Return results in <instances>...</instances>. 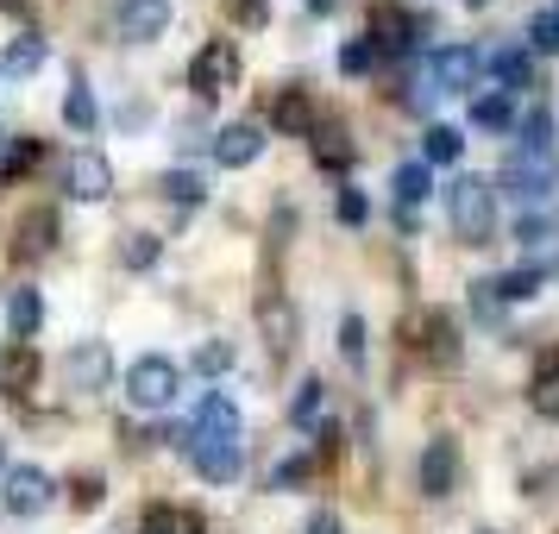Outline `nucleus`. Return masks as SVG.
I'll use <instances>...</instances> for the list:
<instances>
[{
    "instance_id": "f257e3e1",
    "label": "nucleus",
    "mask_w": 559,
    "mask_h": 534,
    "mask_svg": "<svg viewBox=\"0 0 559 534\" xmlns=\"http://www.w3.org/2000/svg\"><path fill=\"white\" fill-rule=\"evenodd\" d=\"M447 221L465 246H490L497 239V189L484 177H453L447 189Z\"/></svg>"
},
{
    "instance_id": "f03ea898",
    "label": "nucleus",
    "mask_w": 559,
    "mask_h": 534,
    "mask_svg": "<svg viewBox=\"0 0 559 534\" xmlns=\"http://www.w3.org/2000/svg\"><path fill=\"white\" fill-rule=\"evenodd\" d=\"M189 88H195L202 102L239 88V45H233V38H207L202 51H195V63H189Z\"/></svg>"
},
{
    "instance_id": "7ed1b4c3",
    "label": "nucleus",
    "mask_w": 559,
    "mask_h": 534,
    "mask_svg": "<svg viewBox=\"0 0 559 534\" xmlns=\"http://www.w3.org/2000/svg\"><path fill=\"white\" fill-rule=\"evenodd\" d=\"M177 383H182V371L170 365V358H164V353H145V358L127 371V403H132V408H170V403H177Z\"/></svg>"
},
{
    "instance_id": "20e7f679",
    "label": "nucleus",
    "mask_w": 559,
    "mask_h": 534,
    "mask_svg": "<svg viewBox=\"0 0 559 534\" xmlns=\"http://www.w3.org/2000/svg\"><path fill=\"white\" fill-rule=\"evenodd\" d=\"M51 472H38V465H7V472H0V509H7V515H45V509H51Z\"/></svg>"
},
{
    "instance_id": "39448f33",
    "label": "nucleus",
    "mask_w": 559,
    "mask_h": 534,
    "mask_svg": "<svg viewBox=\"0 0 559 534\" xmlns=\"http://www.w3.org/2000/svg\"><path fill=\"white\" fill-rule=\"evenodd\" d=\"M503 195L509 202H522V207H540L547 202V189H554V164L547 157H528V152H509L503 157Z\"/></svg>"
},
{
    "instance_id": "423d86ee",
    "label": "nucleus",
    "mask_w": 559,
    "mask_h": 534,
    "mask_svg": "<svg viewBox=\"0 0 559 534\" xmlns=\"http://www.w3.org/2000/svg\"><path fill=\"white\" fill-rule=\"evenodd\" d=\"M258 328H264V346H271V358H289V353H296V333H302V321H296V302H289L283 289H264V296H258Z\"/></svg>"
},
{
    "instance_id": "0eeeda50",
    "label": "nucleus",
    "mask_w": 559,
    "mask_h": 534,
    "mask_svg": "<svg viewBox=\"0 0 559 534\" xmlns=\"http://www.w3.org/2000/svg\"><path fill=\"white\" fill-rule=\"evenodd\" d=\"M415 484H421V497H453V484H459V440H428L421 447V465H415Z\"/></svg>"
},
{
    "instance_id": "6e6552de",
    "label": "nucleus",
    "mask_w": 559,
    "mask_h": 534,
    "mask_svg": "<svg viewBox=\"0 0 559 534\" xmlns=\"http://www.w3.org/2000/svg\"><path fill=\"white\" fill-rule=\"evenodd\" d=\"M182 447H195V440H239V403L233 396H221V390H207L202 408H195V422H189V434H177Z\"/></svg>"
},
{
    "instance_id": "1a4fd4ad",
    "label": "nucleus",
    "mask_w": 559,
    "mask_h": 534,
    "mask_svg": "<svg viewBox=\"0 0 559 534\" xmlns=\"http://www.w3.org/2000/svg\"><path fill=\"white\" fill-rule=\"evenodd\" d=\"M258 152H264V127L258 120H233V127L214 132V164L221 170H246V164H258Z\"/></svg>"
},
{
    "instance_id": "9d476101",
    "label": "nucleus",
    "mask_w": 559,
    "mask_h": 534,
    "mask_svg": "<svg viewBox=\"0 0 559 534\" xmlns=\"http://www.w3.org/2000/svg\"><path fill=\"white\" fill-rule=\"evenodd\" d=\"M63 371H70V390H107V378H114L107 340H76L70 358H63Z\"/></svg>"
},
{
    "instance_id": "9b49d317",
    "label": "nucleus",
    "mask_w": 559,
    "mask_h": 534,
    "mask_svg": "<svg viewBox=\"0 0 559 534\" xmlns=\"http://www.w3.org/2000/svg\"><path fill=\"white\" fill-rule=\"evenodd\" d=\"M484 57L472 45H447V51H433V88L440 95H472V82H478Z\"/></svg>"
},
{
    "instance_id": "f8f14e48",
    "label": "nucleus",
    "mask_w": 559,
    "mask_h": 534,
    "mask_svg": "<svg viewBox=\"0 0 559 534\" xmlns=\"http://www.w3.org/2000/svg\"><path fill=\"white\" fill-rule=\"evenodd\" d=\"M63 182H70L76 202H107V195H114V170H107L102 152H76L63 164Z\"/></svg>"
},
{
    "instance_id": "ddd939ff",
    "label": "nucleus",
    "mask_w": 559,
    "mask_h": 534,
    "mask_svg": "<svg viewBox=\"0 0 559 534\" xmlns=\"http://www.w3.org/2000/svg\"><path fill=\"white\" fill-rule=\"evenodd\" d=\"M45 371V358L32 340H13V346H0V396H26L32 383Z\"/></svg>"
},
{
    "instance_id": "4468645a",
    "label": "nucleus",
    "mask_w": 559,
    "mask_h": 534,
    "mask_svg": "<svg viewBox=\"0 0 559 534\" xmlns=\"http://www.w3.org/2000/svg\"><path fill=\"white\" fill-rule=\"evenodd\" d=\"M170 32V0H127L120 7V38L127 45H152Z\"/></svg>"
},
{
    "instance_id": "2eb2a0df",
    "label": "nucleus",
    "mask_w": 559,
    "mask_h": 534,
    "mask_svg": "<svg viewBox=\"0 0 559 534\" xmlns=\"http://www.w3.org/2000/svg\"><path fill=\"white\" fill-rule=\"evenodd\" d=\"M182 453H189V465H195L207 484L239 478V440H195V447H182Z\"/></svg>"
},
{
    "instance_id": "dca6fc26",
    "label": "nucleus",
    "mask_w": 559,
    "mask_h": 534,
    "mask_svg": "<svg viewBox=\"0 0 559 534\" xmlns=\"http://www.w3.org/2000/svg\"><path fill=\"white\" fill-rule=\"evenodd\" d=\"M528 403H534V415H547V422H559V346H540V358H534Z\"/></svg>"
},
{
    "instance_id": "f3484780",
    "label": "nucleus",
    "mask_w": 559,
    "mask_h": 534,
    "mask_svg": "<svg viewBox=\"0 0 559 534\" xmlns=\"http://www.w3.org/2000/svg\"><path fill=\"white\" fill-rule=\"evenodd\" d=\"M271 127L289 132V139H308L321 120H314V102H308L302 88H277V102H271Z\"/></svg>"
},
{
    "instance_id": "a211bd4d",
    "label": "nucleus",
    "mask_w": 559,
    "mask_h": 534,
    "mask_svg": "<svg viewBox=\"0 0 559 534\" xmlns=\"http://www.w3.org/2000/svg\"><path fill=\"white\" fill-rule=\"evenodd\" d=\"M415 20H408V13H396V7H378V13H371V51H408V45H415Z\"/></svg>"
},
{
    "instance_id": "6ab92c4d",
    "label": "nucleus",
    "mask_w": 559,
    "mask_h": 534,
    "mask_svg": "<svg viewBox=\"0 0 559 534\" xmlns=\"http://www.w3.org/2000/svg\"><path fill=\"white\" fill-rule=\"evenodd\" d=\"M515 139H522V152L528 157H547V164H554V114H547V107H528V114H515Z\"/></svg>"
},
{
    "instance_id": "aec40b11",
    "label": "nucleus",
    "mask_w": 559,
    "mask_h": 534,
    "mask_svg": "<svg viewBox=\"0 0 559 534\" xmlns=\"http://www.w3.org/2000/svg\"><path fill=\"white\" fill-rule=\"evenodd\" d=\"M421 353H428V365H440V371L459 365V321L453 315H440V308L428 315V340H421Z\"/></svg>"
},
{
    "instance_id": "412c9836",
    "label": "nucleus",
    "mask_w": 559,
    "mask_h": 534,
    "mask_svg": "<svg viewBox=\"0 0 559 534\" xmlns=\"http://www.w3.org/2000/svg\"><path fill=\"white\" fill-rule=\"evenodd\" d=\"M57 246V214L51 207H32L26 221H20V246H13V252L20 258H45Z\"/></svg>"
},
{
    "instance_id": "4be33fe9",
    "label": "nucleus",
    "mask_w": 559,
    "mask_h": 534,
    "mask_svg": "<svg viewBox=\"0 0 559 534\" xmlns=\"http://www.w3.org/2000/svg\"><path fill=\"white\" fill-rule=\"evenodd\" d=\"M308 139H314V164H321V170H353L358 145H353L340 127H314Z\"/></svg>"
},
{
    "instance_id": "5701e85b",
    "label": "nucleus",
    "mask_w": 559,
    "mask_h": 534,
    "mask_svg": "<svg viewBox=\"0 0 559 534\" xmlns=\"http://www.w3.org/2000/svg\"><path fill=\"white\" fill-rule=\"evenodd\" d=\"M38 63H45V38H38V32L7 38V51H0V76H32Z\"/></svg>"
},
{
    "instance_id": "b1692460",
    "label": "nucleus",
    "mask_w": 559,
    "mask_h": 534,
    "mask_svg": "<svg viewBox=\"0 0 559 534\" xmlns=\"http://www.w3.org/2000/svg\"><path fill=\"white\" fill-rule=\"evenodd\" d=\"M139 529H145V534H207L202 515H195V509H177V503H152Z\"/></svg>"
},
{
    "instance_id": "393cba45",
    "label": "nucleus",
    "mask_w": 559,
    "mask_h": 534,
    "mask_svg": "<svg viewBox=\"0 0 559 534\" xmlns=\"http://www.w3.org/2000/svg\"><path fill=\"white\" fill-rule=\"evenodd\" d=\"M38 321H45V296L38 289H13L7 296V328H13V340H32Z\"/></svg>"
},
{
    "instance_id": "a878e982",
    "label": "nucleus",
    "mask_w": 559,
    "mask_h": 534,
    "mask_svg": "<svg viewBox=\"0 0 559 534\" xmlns=\"http://www.w3.org/2000/svg\"><path fill=\"white\" fill-rule=\"evenodd\" d=\"M390 189H396V214H415V202H428V164H396V177H390Z\"/></svg>"
},
{
    "instance_id": "bb28decb",
    "label": "nucleus",
    "mask_w": 559,
    "mask_h": 534,
    "mask_svg": "<svg viewBox=\"0 0 559 534\" xmlns=\"http://www.w3.org/2000/svg\"><path fill=\"white\" fill-rule=\"evenodd\" d=\"M490 70H497V82H503V95H522L534 76V57L522 51V45H503V51L490 57Z\"/></svg>"
},
{
    "instance_id": "cd10ccee",
    "label": "nucleus",
    "mask_w": 559,
    "mask_h": 534,
    "mask_svg": "<svg viewBox=\"0 0 559 534\" xmlns=\"http://www.w3.org/2000/svg\"><path fill=\"white\" fill-rule=\"evenodd\" d=\"M472 127H484V132H515V95H478L472 102Z\"/></svg>"
},
{
    "instance_id": "c85d7f7f",
    "label": "nucleus",
    "mask_w": 559,
    "mask_h": 534,
    "mask_svg": "<svg viewBox=\"0 0 559 534\" xmlns=\"http://www.w3.org/2000/svg\"><path fill=\"white\" fill-rule=\"evenodd\" d=\"M465 157V132L459 127H428L421 132V164H459Z\"/></svg>"
},
{
    "instance_id": "c756f323",
    "label": "nucleus",
    "mask_w": 559,
    "mask_h": 534,
    "mask_svg": "<svg viewBox=\"0 0 559 534\" xmlns=\"http://www.w3.org/2000/svg\"><path fill=\"white\" fill-rule=\"evenodd\" d=\"M157 195H164V202H177V207H195L207 195V182L195 177V170H164V177H157Z\"/></svg>"
},
{
    "instance_id": "7c9ffc66",
    "label": "nucleus",
    "mask_w": 559,
    "mask_h": 534,
    "mask_svg": "<svg viewBox=\"0 0 559 534\" xmlns=\"http://www.w3.org/2000/svg\"><path fill=\"white\" fill-rule=\"evenodd\" d=\"M321 403H328V383L308 378L302 390L289 396V422H296V428H314V422H321Z\"/></svg>"
},
{
    "instance_id": "2f4dec72",
    "label": "nucleus",
    "mask_w": 559,
    "mask_h": 534,
    "mask_svg": "<svg viewBox=\"0 0 559 534\" xmlns=\"http://www.w3.org/2000/svg\"><path fill=\"white\" fill-rule=\"evenodd\" d=\"M63 120L76 132H95L102 127V114H95V95H88V82H70V95H63Z\"/></svg>"
},
{
    "instance_id": "473e14b6",
    "label": "nucleus",
    "mask_w": 559,
    "mask_h": 534,
    "mask_svg": "<svg viewBox=\"0 0 559 534\" xmlns=\"http://www.w3.org/2000/svg\"><path fill=\"white\" fill-rule=\"evenodd\" d=\"M490 283H497L503 302H528V296H540V264H515L509 277H490Z\"/></svg>"
},
{
    "instance_id": "72a5a7b5",
    "label": "nucleus",
    "mask_w": 559,
    "mask_h": 534,
    "mask_svg": "<svg viewBox=\"0 0 559 534\" xmlns=\"http://www.w3.org/2000/svg\"><path fill=\"white\" fill-rule=\"evenodd\" d=\"M157 252H164V246H157L152 233H127V239H120V264H127V271H152Z\"/></svg>"
},
{
    "instance_id": "f704fd0d",
    "label": "nucleus",
    "mask_w": 559,
    "mask_h": 534,
    "mask_svg": "<svg viewBox=\"0 0 559 534\" xmlns=\"http://www.w3.org/2000/svg\"><path fill=\"white\" fill-rule=\"evenodd\" d=\"M371 63H378L371 38H346V45H340V76H365Z\"/></svg>"
},
{
    "instance_id": "c9c22d12",
    "label": "nucleus",
    "mask_w": 559,
    "mask_h": 534,
    "mask_svg": "<svg viewBox=\"0 0 559 534\" xmlns=\"http://www.w3.org/2000/svg\"><path fill=\"white\" fill-rule=\"evenodd\" d=\"M340 358H346V365H365V321H358V315H346V321H340Z\"/></svg>"
},
{
    "instance_id": "e433bc0d",
    "label": "nucleus",
    "mask_w": 559,
    "mask_h": 534,
    "mask_svg": "<svg viewBox=\"0 0 559 534\" xmlns=\"http://www.w3.org/2000/svg\"><path fill=\"white\" fill-rule=\"evenodd\" d=\"M195 371H202V378H221V371H233V346H227V340H207L202 353H195Z\"/></svg>"
},
{
    "instance_id": "4c0bfd02",
    "label": "nucleus",
    "mask_w": 559,
    "mask_h": 534,
    "mask_svg": "<svg viewBox=\"0 0 559 534\" xmlns=\"http://www.w3.org/2000/svg\"><path fill=\"white\" fill-rule=\"evenodd\" d=\"M528 45H534V51H547V57L559 51V7H554V13H534V26H528Z\"/></svg>"
},
{
    "instance_id": "58836bf2",
    "label": "nucleus",
    "mask_w": 559,
    "mask_h": 534,
    "mask_svg": "<svg viewBox=\"0 0 559 534\" xmlns=\"http://www.w3.org/2000/svg\"><path fill=\"white\" fill-rule=\"evenodd\" d=\"M333 214H340V227H365V221H371V202H365L358 189H340V202H333Z\"/></svg>"
},
{
    "instance_id": "ea45409f",
    "label": "nucleus",
    "mask_w": 559,
    "mask_h": 534,
    "mask_svg": "<svg viewBox=\"0 0 559 534\" xmlns=\"http://www.w3.org/2000/svg\"><path fill=\"white\" fill-rule=\"evenodd\" d=\"M515 239H522V246H547V239H559V227L547 214H522V221H515Z\"/></svg>"
},
{
    "instance_id": "a19ab883",
    "label": "nucleus",
    "mask_w": 559,
    "mask_h": 534,
    "mask_svg": "<svg viewBox=\"0 0 559 534\" xmlns=\"http://www.w3.org/2000/svg\"><path fill=\"white\" fill-rule=\"evenodd\" d=\"M32 164H38V145H32V139H20V145L7 152V164H0V177H20V170H32Z\"/></svg>"
},
{
    "instance_id": "79ce46f5",
    "label": "nucleus",
    "mask_w": 559,
    "mask_h": 534,
    "mask_svg": "<svg viewBox=\"0 0 559 534\" xmlns=\"http://www.w3.org/2000/svg\"><path fill=\"white\" fill-rule=\"evenodd\" d=\"M308 472H314V459H283L277 478H271V484H277V490H296V484H302Z\"/></svg>"
},
{
    "instance_id": "37998d69",
    "label": "nucleus",
    "mask_w": 559,
    "mask_h": 534,
    "mask_svg": "<svg viewBox=\"0 0 559 534\" xmlns=\"http://www.w3.org/2000/svg\"><path fill=\"white\" fill-rule=\"evenodd\" d=\"M227 13L239 20V26H264V20H271V7H264V0H227Z\"/></svg>"
},
{
    "instance_id": "c03bdc74",
    "label": "nucleus",
    "mask_w": 559,
    "mask_h": 534,
    "mask_svg": "<svg viewBox=\"0 0 559 534\" xmlns=\"http://www.w3.org/2000/svg\"><path fill=\"white\" fill-rule=\"evenodd\" d=\"M472 302H478V315H484V321H497V308H503V296H497V283L484 277V283H472Z\"/></svg>"
},
{
    "instance_id": "a18cd8bd",
    "label": "nucleus",
    "mask_w": 559,
    "mask_h": 534,
    "mask_svg": "<svg viewBox=\"0 0 559 534\" xmlns=\"http://www.w3.org/2000/svg\"><path fill=\"white\" fill-rule=\"evenodd\" d=\"M308 534H340V515H333V509H314V515H308Z\"/></svg>"
},
{
    "instance_id": "49530a36",
    "label": "nucleus",
    "mask_w": 559,
    "mask_h": 534,
    "mask_svg": "<svg viewBox=\"0 0 559 534\" xmlns=\"http://www.w3.org/2000/svg\"><path fill=\"white\" fill-rule=\"evenodd\" d=\"M76 503L95 509V503H102V484H95V478H76Z\"/></svg>"
},
{
    "instance_id": "de8ad7c7",
    "label": "nucleus",
    "mask_w": 559,
    "mask_h": 534,
    "mask_svg": "<svg viewBox=\"0 0 559 534\" xmlns=\"http://www.w3.org/2000/svg\"><path fill=\"white\" fill-rule=\"evenodd\" d=\"M308 7H314V13H333V7H340V0H308Z\"/></svg>"
},
{
    "instance_id": "09e8293b",
    "label": "nucleus",
    "mask_w": 559,
    "mask_h": 534,
    "mask_svg": "<svg viewBox=\"0 0 559 534\" xmlns=\"http://www.w3.org/2000/svg\"><path fill=\"white\" fill-rule=\"evenodd\" d=\"M7 152H13V139H7V132H0V164H7Z\"/></svg>"
}]
</instances>
